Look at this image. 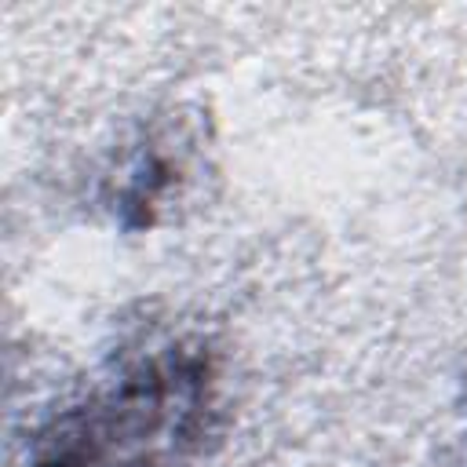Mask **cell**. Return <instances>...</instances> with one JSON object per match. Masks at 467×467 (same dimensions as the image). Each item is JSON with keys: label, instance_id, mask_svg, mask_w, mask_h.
I'll return each instance as SVG.
<instances>
[{"label": "cell", "instance_id": "cell-1", "mask_svg": "<svg viewBox=\"0 0 467 467\" xmlns=\"http://www.w3.org/2000/svg\"><path fill=\"white\" fill-rule=\"evenodd\" d=\"M197 409L201 368L179 358L150 361L62 416L40 438L33 467H150L190 434Z\"/></svg>", "mask_w": 467, "mask_h": 467}]
</instances>
